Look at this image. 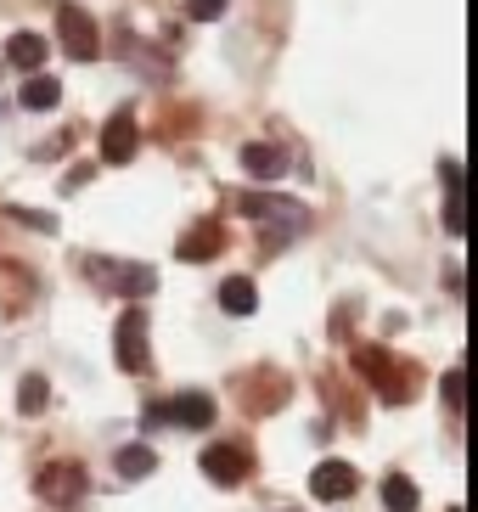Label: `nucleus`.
I'll list each match as a JSON object with an SVG mask.
<instances>
[{"mask_svg": "<svg viewBox=\"0 0 478 512\" xmlns=\"http://www.w3.org/2000/svg\"><path fill=\"white\" fill-rule=\"evenodd\" d=\"M34 490H40L51 507H79L85 490H90V479H85V467L79 462H45L40 479H34Z\"/></svg>", "mask_w": 478, "mask_h": 512, "instance_id": "1", "label": "nucleus"}, {"mask_svg": "<svg viewBox=\"0 0 478 512\" xmlns=\"http://www.w3.org/2000/svg\"><path fill=\"white\" fill-rule=\"evenodd\" d=\"M113 355H119V366H124L130 377H141V372L152 366V355H147V310H124V316H119Z\"/></svg>", "mask_w": 478, "mask_h": 512, "instance_id": "2", "label": "nucleus"}, {"mask_svg": "<svg viewBox=\"0 0 478 512\" xmlns=\"http://www.w3.org/2000/svg\"><path fill=\"white\" fill-rule=\"evenodd\" d=\"M57 40H62V51H68L74 62H96V51H102L96 17L79 12V6H62V12H57Z\"/></svg>", "mask_w": 478, "mask_h": 512, "instance_id": "3", "label": "nucleus"}, {"mask_svg": "<svg viewBox=\"0 0 478 512\" xmlns=\"http://www.w3.org/2000/svg\"><path fill=\"white\" fill-rule=\"evenodd\" d=\"M242 214H248V220H265V226H276V231H299L304 220H310L299 197H270V192H248L242 197Z\"/></svg>", "mask_w": 478, "mask_h": 512, "instance_id": "4", "label": "nucleus"}, {"mask_svg": "<svg viewBox=\"0 0 478 512\" xmlns=\"http://www.w3.org/2000/svg\"><path fill=\"white\" fill-rule=\"evenodd\" d=\"M135 147H141V130H135V113L119 107L113 119L102 124V164H130Z\"/></svg>", "mask_w": 478, "mask_h": 512, "instance_id": "5", "label": "nucleus"}, {"mask_svg": "<svg viewBox=\"0 0 478 512\" xmlns=\"http://www.w3.org/2000/svg\"><path fill=\"white\" fill-rule=\"evenodd\" d=\"M355 366L377 383V394H383V400H394V406H400V400H411V383H394V361H389V349H377V344L355 349Z\"/></svg>", "mask_w": 478, "mask_h": 512, "instance_id": "6", "label": "nucleus"}, {"mask_svg": "<svg viewBox=\"0 0 478 512\" xmlns=\"http://www.w3.org/2000/svg\"><path fill=\"white\" fill-rule=\"evenodd\" d=\"M355 490H360V473L349 462H321L310 473V496H321V501H344Z\"/></svg>", "mask_w": 478, "mask_h": 512, "instance_id": "7", "label": "nucleus"}, {"mask_svg": "<svg viewBox=\"0 0 478 512\" xmlns=\"http://www.w3.org/2000/svg\"><path fill=\"white\" fill-rule=\"evenodd\" d=\"M164 422H175V428H209L214 400L203 389H186V394H175V400H164Z\"/></svg>", "mask_w": 478, "mask_h": 512, "instance_id": "8", "label": "nucleus"}, {"mask_svg": "<svg viewBox=\"0 0 478 512\" xmlns=\"http://www.w3.org/2000/svg\"><path fill=\"white\" fill-rule=\"evenodd\" d=\"M248 451H242V445H209V451H203V473H209L214 484H242L248 479Z\"/></svg>", "mask_w": 478, "mask_h": 512, "instance_id": "9", "label": "nucleus"}, {"mask_svg": "<svg viewBox=\"0 0 478 512\" xmlns=\"http://www.w3.org/2000/svg\"><path fill=\"white\" fill-rule=\"evenodd\" d=\"M242 169H248L254 181H282L287 175V152L270 147V141H248V147H242Z\"/></svg>", "mask_w": 478, "mask_h": 512, "instance_id": "10", "label": "nucleus"}, {"mask_svg": "<svg viewBox=\"0 0 478 512\" xmlns=\"http://www.w3.org/2000/svg\"><path fill=\"white\" fill-rule=\"evenodd\" d=\"M220 248H225L220 226H192L186 237H180V248H175V254L186 259V265H203V259H214Z\"/></svg>", "mask_w": 478, "mask_h": 512, "instance_id": "11", "label": "nucleus"}, {"mask_svg": "<svg viewBox=\"0 0 478 512\" xmlns=\"http://www.w3.org/2000/svg\"><path fill=\"white\" fill-rule=\"evenodd\" d=\"M220 310L225 316H254L259 310V287L248 276H225L220 282Z\"/></svg>", "mask_w": 478, "mask_h": 512, "instance_id": "12", "label": "nucleus"}, {"mask_svg": "<svg viewBox=\"0 0 478 512\" xmlns=\"http://www.w3.org/2000/svg\"><path fill=\"white\" fill-rule=\"evenodd\" d=\"M57 102H62V85L51 74H29L23 91H17V107H29V113H51Z\"/></svg>", "mask_w": 478, "mask_h": 512, "instance_id": "13", "label": "nucleus"}, {"mask_svg": "<svg viewBox=\"0 0 478 512\" xmlns=\"http://www.w3.org/2000/svg\"><path fill=\"white\" fill-rule=\"evenodd\" d=\"M6 62H12V68H23V74H40V62H45V40L40 34H12V40H6Z\"/></svg>", "mask_w": 478, "mask_h": 512, "instance_id": "14", "label": "nucleus"}, {"mask_svg": "<svg viewBox=\"0 0 478 512\" xmlns=\"http://www.w3.org/2000/svg\"><path fill=\"white\" fill-rule=\"evenodd\" d=\"M113 467H119V479H147L152 467H158V451H152V445H124V451L113 456Z\"/></svg>", "mask_w": 478, "mask_h": 512, "instance_id": "15", "label": "nucleus"}, {"mask_svg": "<svg viewBox=\"0 0 478 512\" xmlns=\"http://www.w3.org/2000/svg\"><path fill=\"white\" fill-rule=\"evenodd\" d=\"M113 287L130 293V299H147L152 287H158V276H152L147 265H119V271H113Z\"/></svg>", "mask_w": 478, "mask_h": 512, "instance_id": "16", "label": "nucleus"}, {"mask_svg": "<svg viewBox=\"0 0 478 512\" xmlns=\"http://www.w3.org/2000/svg\"><path fill=\"white\" fill-rule=\"evenodd\" d=\"M383 507L389 512H417V484L405 479V473H389V479H383Z\"/></svg>", "mask_w": 478, "mask_h": 512, "instance_id": "17", "label": "nucleus"}, {"mask_svg": "<svg viewBox=\"0 0 478 512\" xmlns=\"http://www.w3.org/2000/svg\"><path fill=\"white\" fill-rule=\"evenodd\" d=\"M45 400H51V389H45V377H40V372H29L23 383H17V411H23V417L45 411Z\"/></svg>", "mask_w": 478, "mask_h": 512, "instance_id": "18", "label": "nucleus"}, {"mask_svg": "<svg viewBox=\"0 0 478 512\" xmlns=\"http://www.w3.org/2000/svg\"><path fill=\"white\" fill-rule=\"evenodd\" d=\"M445 231H450V237H462V231H467V214H462V192H445Z\"/></svg>", "mask_w": 478, "mask_h": 512, "instance_id": "19", "label": "nucleus"}, {"mask_svg": "<svg viewBox=\"0 0 478 512\" xmlns=\"http://www.w3.org/2000/svg\"><path fill=\"white\" fill-rule=\"evenodd\" d=\"M439 394H445V406H450V411H462V394H467V389H462V372H456V366L439 377Z\"/></svg>", "mask_w": 478, "mask_h": 512, "instance_id": "20", "label": "nucleus"}, {"mask_svg": "<svg viewBox=\"0 0 478 512\" xmlns=\"http://www.w3.org/2000/svg\"><path fill=\"white\" fill-rule=\"evenodd\" d=\"M220 12H225V0H186V17H197V23H214Z\"/></svg>", "mask_w": 478, "mask_h": 512, "instance_id": "21", "label": "nucleus"}, {"mask_svg": "<svg viewBox=\"0 0 478 512\" xmlns=\"http://www.w3.org/2000/svg\"><path fill=\"white\" fill-rule=\"evenodd\" d=\"M12 220H23V226H34V231H57V220L51 214H40V209H6Z\"/></svg>", "mask_w": 478, "mask_h": 512, "instance_id": "22", "label": "nucleus"}, {"mask_svg": "<svg viewBox=\"0 0 478 512\" xmlns=\"http://www.w3.org/2000/svg\"><path fill=\"white\" fill-rule=\"evenodd\" d=\"M439 175H445V192H462V164H456V158H445Z\"/></svg>", "mask_w": 478, "mask_h": 512, "instance_id": "23", "label": "nucleus"}]
</instances>
